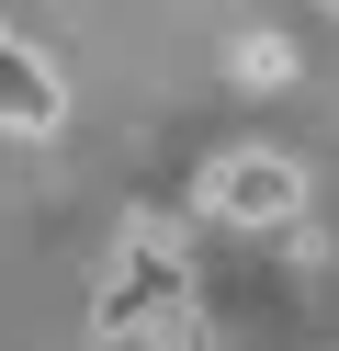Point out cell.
Here are the masks:
<instances>
[{
  "mask_svg": "<svg viewBox=\"0 0 339 351\" xmlns=\"http://www.w3.org/2000/svg\"><path fill=\"white\" fill-rule=\"evenodd\" d=\"M181 306H192V250H181L170 215H136L113 272H102V295H90V340H158Z\"/></svg>",
  "mask_w": 339,
  "mask_h": 351,
  "instance_id": "obj_1",
  "label": "cell"
},
{
  "mask_svg": "<svg viewBox=\"0 0 339 351\" xmlns=\"http://www.w3.org/2000/svg\"><path fill=\"white\" fill-rule=\"evenodd\" d=\"M192 215L271 238V227H294V215H305V170H294L283 147H226V159H203V182H192Z\"/></svg>",
  "mask_w": 339,
  "mask_h": 351,
  "instance_id": "obj_2",
  "label": "cell"
},
{
  "mask_svg": "<svg viewBox=\"0 0 339 351\" xmlns=\"http://www.w3.org/2000/svg\"><path fill=\"white\" fill-rule=\"evenodd\" d=\"M68 125V91H57V69H45L34 46H23L12 23H0V136H57Z\"/></svg>",
  "mask_w": 339,
  "mask_h": 351,
  "instance_id": "obj_3",
  "label": "cell"
},
{
  "mask_svg": "<svg viewBox=\"0 0 339 351\" xmlns=\"http://www.w3.org/2000/svg\"><path fill=\"white\" fill-rule=\"evenodd\" d=\"M226 69H238L249 91H294V34H238V46H226Z\"/></svg>",
  "mask_w": 339,
  "mask_h": 351,
  "instance_id": "obj_4",
  "label": "cell"
},
{
  "mask_svg": "<svg viewBox=\"0 0 339 351\" xmlns=\"http://www.w3.org/2000/svg\"><path fill=\"white\" fill-rule=\"evenodd\" d=\"M158 351H215V340H203V317H192V306H181V317L158 328Z\"/></svg>",
  "mask_w": 339,
  "mask_h": 351,
  "instance_id": "obj_5",
  "label": "cell"
}]
</instances>
